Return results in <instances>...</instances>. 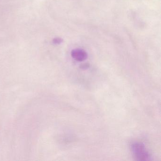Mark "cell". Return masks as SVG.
<instances>
[{
  "mask_svg": "<svg viewBox=\"0 0 161 161\" xmlns=\"http://www.w3.org/2000/svg\"><path fill=\"white\" fill-rule=\"evenodd\" d=\"M132 151L138 161H148L150 158L149 154L146 151L145 145L141 143H135L131 146Z\"/></svg>",
  "mask_w": 161,
  "mask_h": 161,
  "instance_id": "1",
  "label": "cell"
},
{
  "mask_svg": "<svg viewBox=\"0 0 161 161\" xmlns=\"http://www.w3.org/2000/svg\"><path fill=\"white\" fill-rule=\"evenodd\" d=\"M72 58L78 62H82L87 59L88 54L87 53L82 49L77 48L73 49L71 51Z\"/></svg>",
  "mask_w": 161,
  "mask_h": 161,
  "instance_id": "2",
  "label": "cell"
},
{
  "mask_svg": "<svg viewBox=\"0 0 161 161\" xmlns=\"http://www.w3.org/2000/svg\"><path fill=\"white\" fill-rule=\"evenodd\" d=\"M63 42V39L60 38H55L53 40V42L55 44H60Z\"/></svg>",
  "mask_w": 161,
  "mask_h": 161,
  "instance_id": "3",
  "label": "cell"
},
{
  "mask_svg": "<svg viewBox=\"0 0 161 161\" xmlns=\"http://www.w3.org/2000/svg\"><path fill=\"white\" fill-rule=\"evenodd\" d=\"M86 67H89V66L88 65V64H83L82 65V67L81 68H84L86 69Z\"/></svg>",
  "mask_w": 161,
  "mask_h": 161,
  "instance_id": "4",
  "label": "cell"
}]
</instances>
